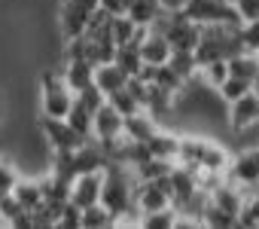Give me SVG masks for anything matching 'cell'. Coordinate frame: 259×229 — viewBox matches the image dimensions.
Masks as SVG:
<instances>
[{"instance_id": "6da1fadb", "label": "cell", "mask_w": 259, "mask_h": 229, "mask_svg": "<svg viewBox=\"0 0 259 229\" xmlns=\"http://www.w3.org/2000/svg\"><path fill=\"white\" fill-rule=\"evenodd\" d=\"M238 28L241 25H201V40L195 46L198 67L213 61V58H232V55L244 52Z\"/></svg>"}, {"instance_id": "7a4b0ae2", "label": "cell", "mask_w": 259, "mask_h": 229, "mask_svg": "<svg viewBox=\"0 0 259 229\" xmlns=\"http://www.w3.org/2000/svg\"><path fill=\"white\" fill-rule=\"evenodd\" d=\"M73 104H76V92L70 89V83L61 73V67L58 70L55 67L43 70V77H40V113L67 120V113L73 110Z\"/></svg>"}, {"instance_id": "3957f363", "label": "cell", "mask_w": 259, "mask_h": 229, "mask_svg": "<svg viewBox=\"0 0 259 229\" xmlns=\"http://www.w3.org/2000/svg\"><path fill=\"white\" fill-rule=\"evenodd\" d=\"M135 189H138V177H135V171L128 168V165L110 162L104 168V193H101V202L113 214H122L125 208L135 205Z\"/></svg>"}, {"instance_id": "277c9868", "label": "cell", "mask_w": 259, "mask_h": 229, "mask_svg": "<svg viewBox=\"0 0 259 229\" xmlns=\"http://www.w3.org/2000/svg\"><path fill=\"white\" fill-rule=\"evenodd\" d=\"M37 132L46 141L49 153H73L76 147H82L85 141H92V138H82L67 120L46 117V113H40V117H37Z\"/></svg>"}, {"instance_id": "5b68a950", "label": "cell", "mask_w": 259, "mask_h": 229, "mask_svg": "<svg viewBox=\"0 0 259 229\" xmlns=\"http://www.w3.org/2000/svg\"><path fill=\"white\" fill-rule=\"evenodd\" d=\"M92 138L107 150V156L113 159V153L119 150V144L125 141V117L110 104L104 101L95 113V126H92Z\"/></svg>"}, {"instance_id": "8992f818", "label": "cell", "mask_w": 259, "mask_h": 229, "mask_svg": "<svg viewBox=\"0 0 259 229\" xmlns=\"http://www.w3.org/2000/svg\"><path fill=\"white\" fill-rule=\"evenodd\" d=\"M101 10V0H61L58 7V28L64 40H76L85 34L92 16Z\"/></svg>"}, {"instance_id": "52a82bcc", "label": "cell", "mask_w": 259, "mask_h": 229, "mask_svg": "<svg viewBox=\"0 0 259 229\" xmlns=\"http://www.w3.org/2000/svg\"><path fill=\"white\" fill-rule=\"evenodd\" d=\"M226 180H232L244 193L259 189V141L256 144H247L244 150H238L232 156V165L226 171Z\"/></svg>"}, {"instance_id": "ba28073f", "label": "cell", "mask_w": 259, "mask_h": 229, "mask_svg": "<svg viewBox=\"0 0 259 229\" xmlns=\"http://www.w3.org/2000/svg\"><path fill=\"white\" fill-rule=\"evenodd\" d=\"M226 126L235 138H244L250 129H259V95L247 92L238 101L226 104Z\"/></svg>"}, {"instance_id": "9c48e42d", "label": "cell", "mask_w": 259, "mask_h": 229, "mask_svg": "<svg viewBox=\"0 0 259 229\" xmlns=\"http://www.w3.org/2000/svg\"><path fill=\"white\" fill-rule=\"evenodd\" d=\"M101 193H104V171H85V174H76L73 183H70V202L79 205L82 211L98 205L101 202Z\"/></svg>"}, {"instance_id": "30bf717a", "label": "cell", "mask_w": 259, "mask_h": 229, "mask_svg": "<svg viewBox=\"0 0 259 229\" xmlns=\"http://www.w3.org/2000/svg\"><path fill=\"white\" fill-rule=\"evenodd\" d=\"M138 46H141V55H144V64H147V67H162V64H168V58L174 55L168 37H165L162 31H156V28H147L144 37L138 40Z\"/></svg>"}, {"instance_id": "8fae6325", "label": "cell", "mask_w": 259, "mask_h": 229, "mask_svg": "<svg viewBox=\"0 0 259 229\" xmlns=\"http://www.w3.org/2000/svg\"><path fill=\"white\" fill-rule=\"evenodd\" d=\"M61 73L67 77V83L76 95L95 86V61L85 58V55H67L61 61Z\"/></svg>"}, {"instance_id": "7c38bea8", "label": "cell", "mask_w": 259, "mask_h": 229, "mask_svg": "<svg viewBox=\"0 0 259 229\" xmlns=\"http://www.w3.org/2000/svg\"><path fill=\"white\" fill-rule=\"evenodd\" d=\"M180 138H183V132H171V129H159L150 141H147V147H150V153L156 156V159H162V162H177V156H180Z\"/></svg>"}, {"instance_id": "4fadbf2b", "label": "cell", "mask_w": 259, "mask_h": 229, "mask_svg": "<svg viewBox=\"0 0 259 229\" xmlns=\"http://www.w3.org/2000/svg\"><path fill=\"white\" fill-rule=\"evenodd\" d=\"M159 129H162V123L153 117L150 110H141V113H135V117H125V138L135 141V144H147Z\"/></svg>"}, {"instance_id": "5bb4252c", "label": "cell", "mask_w": 259, "mask_h": 229, "mask_svg": "<svg viewBox=\"0 0 259 229\" xmlns=\"http://www.w3.org/2000/svg\"><path fill=\"white\" fill-rule=\"evenodd\" d=\"M0 226H13V229H34V220H31V211L13 196L7 193L0 199Z\"/></svg>"}, {"instance_id": "9a60e30c", "label": "cell", "mask_w": 259, "mask_h": 229, "mask_svg": "<svg viewBox=\"0 0 259 229\" xmlns=\"http://www.w3.org/2000/svg\"><path fill=\"white\" fill-rule=\"evenodd\" d=\"M128 77L116 61H104V64H95V86L104 92V98H110L113 92H119V89H125L128 86Z\"/></svg>"}, {"instance_id": "2e32d148", "label": "cell", "mask_w": 259, "mask_h": 229, "mask_svg": "<svg viewBox=\"0 0 259 229\" xmlns=\"http://www.w3.org/2000/svg\"><path fill=\"white\" fill-rule=\"evenodd\" d=\"M13 196H16L28 211H34V208H40V205L46 202V196H43V180H40V177H28V174H22V177L16 180Z\"/></svg>"}, {"instance_id": "e0dca14e", "label": "cell", "mask_w": 259, "mask_h": 229, "mask_svg": "<svg viewBox=\"0 0 259 229\" xmlns=\"http://www.w3.org/2000/svg\"><path fill=\"white\" fill-rule=\"evenodd\" d=\"M110 28H113V40H116V46H128V43H138L141 37H144V31L147 28H141L128 13H119V16H113V22H110Z\"/></svg>"}, {"instance_id": "ac0fdd59", "label": "cell", "mask_w": 259, "mask_h": 229, "mask_svg": "<svg viewBox=\"0 0 259 229\" xmlns=\"http://www.w3.org/2000/svg\"><path fill=\"white\" fill-rule=\"evenodd\" d=\"M125 13L132 16L141 28H153L159 22V16L165 13V7H162V0H132Z\"/></svg>"}, {"instance_id": "d6986e66", "label": "cell", "mask_w": 259, "mask_h": 229, "mask_svg": "<svg viewBox=\"0 0 259 229\" xmlns=\"http://www.w3.org/2000/svg\"><path fill=\"white\" fill-rule=\"evenodd\" d=\"M229 73L256 83V77H259V55H256V52H247V49L238 52V55H232V58H229Z\"/></svg>"}, {"instance_id": "ffe728a7", "label": "cell", "mask_w": 259, "mask_h": 229, "mask_svg": "<svg viewBox=\"0 0 259 229\" xmlns=\"http://www.w3.org/2000/svg\"><path fill=\"white\" fill-rule=\"evenodd\" d=\"M128 77H138V73H144V55H141V46L138 43H128V46H119L116 49V58H113Z\"/></svg>"}, {"instance_id": "44dd1931", "label": "cell", "mask_w": 259, "mask_h": 229, "mask_svg": "<svg viewBox=\"0 0 259 229\" xmlns=\"http://www.w3.org/2000/svg\"><path fill=\"white\" fill-rule=\"evenodd\" d=\"M198 80L204 86H210V89H220L229 80V58H213V61L201 64L198 67Z\"/></svg>"}, {"instance_id": "7402d4cb", "label": "cell", "mask_w": 259, "mask_h": 229, "mask_svg": "<svg viewBox=\"0 0 259 229\" xmlns=\"http://www.w3.org/2000/svg\"><path fill=\"white\" fill-rule=\"evenodd\" d=\"M107 226H116V214L104 202L82 211V229H107Z\"/></svg>"}, {"instance_id": "603a6c76", "label": "cell", "mask_w": 259, "mask_h": 229, "mask_svg": "<svg viewBox=\"0 0 259 229\" xmlns=\"http://www.w3.org/2000/svg\"><path fill=\"white\" fill-rule=\"evenodd\" d=\"M67 123L82 135V138H92V126H95V110L89 107V104H82L79 98H76V104H73V110L67 113Z\"/></svg>"}, {"instance_id": "cb8c5ba5", "label": "cell", "mask_w": 259, "mask_h": 229, "mask_svg": "<svg viewBox=\"0 0 259 229\" xmlns=\"http://www.w3.org/2000/svg\"><path fill=\"white\" fill-rule=\"evenodd\" d=\"M107 101L122 113V117H135V113H141V110H144V104L135 98V92L128 89V86H125V89H119V92H113Z\"/></svg>"}, {"instance_id": "d4e9b609", "label": "cell", "mask_w": 259, "mask_h": 229, "mask_svg": "<svg viewBox=\"0 0 259 229\" xmlns=\"http://www.w3.org/2000/svg\"><path fill=\"white\" fill-rule=\"evenodd\" d=\"M141 229H177V208L171 205V208L144 214V226Z\"/></svg>"}, {"instance_id": "484cf974", "label": "cell", "mask_w": 259, "mask_h": 229, "mask_svg": "<svg viewBox=\"0 0 259 229\" xmlns=\"http://www.w3.org/2000/svg\"><path fill=\"white\" fill-rule=\"evenodd\" d=\"M168 64H171L186 83L198 77V58H195V52H174V55L168 58Z\"/></svg>"}, {"instance_id": "4316f807", "label": "cell", "mask_w": 259, "mask_h": 229, "mask_svg": "<svg viewBox=\"0 0 259 229\" xmlns=\"http://www.w3.org/2000/svg\"><path fill=\"white\" fill-rule=\"evenodd\" d=\"M217 92H220V98H223L226 104H232V101H238L241 95L253 92V80H241V77H232V73H229V80H226Z\"/></svg>"}, {"instance_id": "83f0119b", "label": "cell", "mask_w": 259, "mask_h": 229, "mask_svg": "<svg viewBox=\"0 0 259 229\" xmlns=\"http://www.w3.org/2000/svg\"><path fill=\"white\" fill-rule=\"evenodd\" d=\"M238 226H259V189H250L238 217Z\"/></svg>"}, {"instance_id": "f1b7e54d", "label": "cell", "mask_w": 259, "mask_h": 229, "mask_svg": "<svg viewBox=\"0 0 259 229\" xmlns=\"http://www.w3.org/2000/svg\"><path fill=\"white\" fill-rule=\"evenodd\" d=\"M238 34H241V43H244L247 52H259V19L256 22H241Z\"/></svg>"}, {"instance_id": "f546056e", "label": "cell", "mask_w": 259, "mask_h": 229, "mask_svg": "<svg viewBox=\"0 0 259 229\" xmlns=\"http://www.w3.org/2000/svg\"><path fill=\"white\" fill-rule=\"evenodd\" d=\"M235 4V13L241 22H256L259 19V0H232Z\"/></svg>"}, {"instance_id": "4dcf8cb0", "label": "cell", "mask_w": 259, "mask_h": 229, "mask_svg": "<svg viewBox=\"0 0 259 229\" xmlns=\"http://www.w3.org/2000/svg\"><path fill=\"white\" fill-rule=\"evenodd\" d=\"M128 4H132V0H101V7H104L107 13H113V16L125 13V10H128Z\"/></svg>"}, {"instance_id": "1f68e13d", "label": "cell", "mask_w": 259, "mask_h": 229, "mask_svg": "<svg viewBox=\"0 0 259 229\" xmlns=\"http://www.w3.org/2000/svg\"><path fill=\"white\" fill-rule=\"evenodd\" d=\"M162 7L171 10V13H183V10L189 7V0H162Z\"/></svg>"}, {"instance_id": "d6a6232c", "label": "cell", "mask_w": 259, "mask_h": 229, "mask_svg": "<svg viewBox=\"0 0 259 229\" xmlns=\"http://www.w3.org/2000/svg\"><path fill=\"white\" fill-rule=\"evenodd\" d=\"M253 92H256V95H259V77H256V83H253Z\"/></svg>"}, {"instance_id": "836d02e7", "label": "cell", "mask_w": 259, "mask_h": 229, "mask_svg": "<svg viewBox=\"0 0 259 229\" xmlns=\"http://www.w3.org/2000/svg\"><path fill=\"white\" fill-rule=\"evenodd\" d=\"M256 55H259V52H256Z\"/></svg>"}]
</instances>
